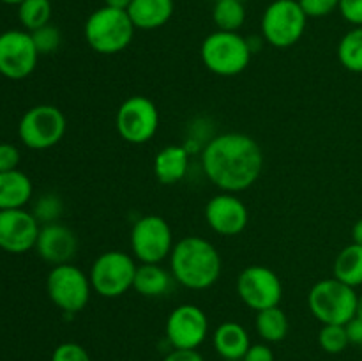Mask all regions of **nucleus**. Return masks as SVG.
Here are the masks:
<instances>
[{"label":"nucleus","instance_id":"obj_1","mask_svg":"<svg viewBox=\"0 0 362 361\" xmlns=\"http://www.w3.org/2000/svg\"><path fill=\"white\" fill-rule=\"evenodd\" d=\"M202 168L219 190L239 193L258 180L264 168V152L250 134L223 133L211 138L204 147Z\"/></svg>","mask_w":362,"mask_h":361},{"label":"nucleus","instance_id":"obj_2","mask_svg":"<svg viewBox=\"0 0 362 361\" xmlns=\"http://www.w3.org/2000/svg\"><path fill=\"white\" fill-rule=\"evenodd\" d=\"M168 258L173 280L186 289L205 290L214 285L221 275V255L204 237H182L173 244Z\"/></svg>","mask_w":362,"mask_h":361},{"label":"nucleus","instance_id":"obj_3","mask_svg":"<svg viewBox=\"0 0 362 361\" xmlns=\"http://www.w3.org/2000/svg\"><path fill=\"white\" fill-rule=\"evenodd\" d=\"M134 25L127 11L103 6L87 18L83 27L85 39L94 52L101 55H113L131 45Z\"/></svg>","mask_w":362,"mask_h":361},{"label":"nucleus","instance_id":"obj_4","mask_svg":"<svg viewBox=\"0 0 362 361\" xmlns=\"http://www.w3.org/2000/svg\"><path fill=\"white\" fill-rule=\"evenodd\" d=\"M359 294L338 278L320 280L308 294V306L322 324H349L357 315Z\"/></svg>","mask_w":362,"mask_h":361},{"label":"nucleus","instance_id":"obj_5","mask_svg":"<svg viewBox=\"0 0 362 361\" xmlns=\"http://www.w3.org/2000/svg\"><path fill=\"white\" fill-rule=\"evenodd\" d=\"M202 62L218 76H237L251 62V46L239 32L216 30L204 39L200 48Z\"/></svg>","mask_w":362,"mask_h":361},{"label":"nucleus","instance_id":"obj_6","mask_svg":"<svg viewBox=\"0 0 362 361\" xmlns=\"http://www.w3.org/2000/svg\"><path fill=\"white\" fill-rule=\"evenodd\" d=\"M262 38L276 48H290L300 41L308 25L299 0H274L262 16Z\"/></svg>","mask_w":362,"mask_h":361},{"label":"nucleus","instance_id":"obj_7","mask_svg":"<svg viewBox=\"0 0 362 361\" xmlns=\"http://www.w3.org/2000/svg\"><path fill=\"white\" fill-rule=\"evenodd\" d=\"M136 269L138 264L126 251H105L92 262L90 273H88L92 290L108 299L124 296L127 290L133 289Z\"/></svg>","mask_w":362,"mask_h":361},{"label":"nucleus","instance_id":"obj_8","mask_svg":"<svg viewBox=\"0 0 362 361\" xmlns=\"http://www.w3.org/2000/svg\"><path fill=\"white\" fill-rule=\"evenodd\" d=\"M46 292L52 303L64 314H78L90 301L92 283L88 275L69 264L53 265L46 278Z\"/></svg>","mask_w":362,"mask_h":361},{"label":"nucleus","instance_id":"obj_9","mask_svg":"<svg viewBox=\"0 0 362 361\" xmlns=\"http://www.w3.org/2000/svg\"><path fill=\"white\" fill-rule=\"evenodd\" d=\"M66 115L53 105L32 106L18 124L20 140L34 151H45L57 145L66 134Z\"/></svg>","mask_w":362,"mask_h":361},{"label":"nucleus","instance_id":"obj_10","mask_svg":"<svg viewBox=\"0 0 362 361\" xmlns=\"http://www.w3.org/2000/svg\"><path fill=\"white\" fill-rule=\"evenodd\" d=\"M173 250L172 227L163 216L147 214L131 229V251L140 264H161Z\"/></svg>","mask_w":362,"mask_h":361},{"label":"nucleus","instance_id":"obj_11","mask_svg":"<svg viewBox=\"0 0 362 361\" xmlns=\"http://www.w3.org/2000/svg\"><path fill=\"white\" fill-rule=\"evenodd\" d=\"M115 124L124 142L134 145L147 144L158 133V106L147 96H131L117 110Z\"/></svg>","mask_w":362,"mask_h":361},{"label":"nucleus","instance_id":"obj_12","mask_svg":"<svg viewBox=\"0 0 362 361\" xmlns=\"http://www.w3.org/2000/svg\"><path fill=\"white\" fill-rule=\"evenodd\" d=\"M237 294L247 308L262 311L279 306L283 297V283L267 265H247L237 278Z\"/></svg>","mask_w":362,"mask_h":361},{"label":"nucleus","instance_id":"obj_13","mask_svg":"<svg viewBox=\"0 0 362 361\" xmlns=\"http://www.w3.org/2000/svg\"><path fill=\"white\" fill-rule=\"evenodd\" d=\"M39 52L27 30H6L0 34V74L9 80H23L34 73Z\"/></svg>","mask_w":362,"mask_h":361},{"label":"nucleus","instance_id":"obj_14","mask_svg":"<svg viewBox=\"0 0 362 361\" xmlns=\"http://www.w3.org/2000/svg\"><path fill=\"white\" fill-rule=\"evenodd\" d=\"M165 331L173 349L197 350L209 335V319L197 304H180L166 319Z\"/></svg>","mask_w":362,"mask_h":361},{"label":"nucleus","instance_id":"obj_15","mask_svg":"<svg viewBox=\"0 0 362 361\" xmlns=\"http://www.w3.org/2000/svg\"><path fill=\"white\" fill-rule=\"evenodd\" d=\"M41 223L25 209L0 211V248L9 253H25L35 248Z\"/></svg>","mask_w":362,"mask_h":361},{"label":"nucleus","instance_id":"obj_16","mask_svg":"<svg viewBox=\"0 0 362 361\" xmlns=\"http://www.w3.org/2000/svg\"><path fill=\"white\" fill-rule=\"evenodd\" d=\"M205 222L216 234L225 237L239 236L250 222L246 204L235 193L216 195L205 205Z\"/></svg>","mask_w":362,"mask_h":361},{"label":"nucleus","instance_id":"obj_17","mask_svg":"<svg viewBox=\"0 0 362 361\" xmlns=\"http://www.w3.org/2000/svg\"><path fill=\"white\" fill-rule=\"evenodd\" d=\"M35 250L48 264H69L78 251V237L69 227L62 223H46L39 230Z\"/></svg>","mask_w":362,"mask_h":361},{"label":"nucleus","instance_id":"obj_18","mask_svg":"<svg viewBox=\"0 0 362 361\" xmlns=\"http://www.w3.org/2000/svg\"><path fill=\"white\" fill-rule=\"evenodd\" d=\"M175 11L173 0H133L127 7L134 28L140 30H156L170 21Z\"/></svg>","mask_w":362,"mask_h":361},{"label":"nucleus","instance_id":"obj_19","mask_svg":"<svg viewBox=\"0 0 362 361\" xmlns=\"http://www.w3.org/2000/svg\"><path fill=\"white\" fill-rule=\"evenodd\" d=\"M212 343L216 353L226 361H240L251 345L246 328L233 321L223 322L216 328Z\"/></svg>","mask_w":362,"mask_h":361},{"label":"nucleus","instance_id":"obj_20","mask_svg":"<svg viewBox=\"0 0 362 361\" xmlns=\"http://www.w3.org/2000/svg\"><path fill=\"white\" fill-rule=\"evenodd\" d=\"M189 168V152L184 145H166L154 158V176L161 184H177Z\"/></svg>","mask_w":362,"mask_h":361},{"label":"nucleus","instance_id":"obj_21","mask_svg":"<svg viewBox=\"0 0 362 361\" xmlns=\"http://www.w3.org/2000/svg\"><path fill=\"white\" fill-rule=\"evenodd\" d=\"M32 180L20 170L0 172V211L23 209L32 198Z\"/></svg>","mask_w":362,"mask_h":361},{"label":"nucleus","instance_id":"obj_22","mask_svg":"<svg viewBox=\"0 0 362 361\" xmlns=\"http://www.w3.org/2000/svg\"><path fill=\"white\" fill-rule=\"evenodd\" d=\"M173 276L159 264H140L134 275L133 289L144 297H161L172 289Z\"/></svg>","mask_w":362,"mask_h":361},{"label":"nucleus","instance_id":"obj_23","mask_svg":"<svg viewBox=\"0 0 362 361\" xmlns=\"http://www.w3.org/2000/svg\"><path fill=\"white\" fill-rule=\"evenodd\" d=\"M334 278L346 283L350 287L362 285V246L361 244H349L338 253L334 260Z\"/></svg>","mask_w":362,"mask_h":361},{"label":"nucleus","instance_id":"obj_24","mask_svg":"<svg viewBox=\"0 0 362 361\" xmlns=\"http://www.w3.org/2000/svg\"><path fill=\"white\" fill-rule=\"evenodd\" d=\"M257 333L267 343L281 342L288 335V317L279 306L257 311Z\"/></svg>","mask_w":362,"mask_h":361},{"label":"nucleus","instance_id":"obj_25","mask_svg":"<svg viewBox=\"0 0 362 361\" xmlns=\"http://www.w3.org/2000/svg\"><path fill=\"white\" fill-rule=\"evenodd\" d=\"M212 20L218 30L239 32L246 21V7L243 0H216L212 7Z\"/></svg>","mask_w":362,"mask_h":361},{"label":"nucleus","instance_id":"obj_26","mask_svg":"<svg viewBox=\"0 0 362 361\" xmlns=\"http://www.w3.org/2000/svg\"><path fill=\"white\" fill-rule=\"evenodd\" d=\"M338 59L350 73H362V27L346 32L338 45Z\"/></svg>","mask_w":362,"mask_h":361},{"label":"nucleus","instance_id":"obj_27","mask_svg":"<svg viewBox=\"0 0 362 361\" xmlns=\"http://www.w3.org/2000/svg\"><path fill=\"white\" fill-rule=\"evenodd\" d=\"M18 18L27 32L45 27L52 20V0H23L18 6Z\"/></svg>","mask_w":362,"mask_h":361},{"label":"nucleus","instance_id":"obj_28","mask_svg":"<svg viewBox=\"0 0 362 361\" xmlns=\"http://www.w3.org/2000/svg\"><path fill=\"white\" fill-rule=\"evenodd\" d=\"M318 345L327 354H339L350 345L349 333L341 324H322L318 331Z\"/></svg>","mask_w":362,"mask_h":361},{"label":"nucleus","instance_id":"obj_29","mask_svg":"<svg viewBox=\"0 0 362 361\" xmlns=\"http://www.w3.org/2000/svg\"><path fill=\"white\" fill-rule=\"evenodd\" d=\"M62 209H64V204L59 198V195L48 193L45 195V197L39 198L32 214L37 218L39 223L46 225V223L59 222L60 214H62Z\"/></svg>","mask_w":362,"mask_h":361},{"label":"nucleus","instance_id":"obj_30","mask_svg":"<svg viewBox=\"0 0 362 361\" xmlns=\"http://www.w3.org/2000/svg\"><path fill=\"white\" fill-rule=\"evenodd\" d=\"M30 34H32V39H34V45L35 48H37L39 55H48V53H53L60 46V41H62L60 30L52 23L45 25V27L30 32Z\"/></svg>","mask_w":362,"mask_h":361},{"label":"nucleus","instance_id":"obj_31","mask_svg":"<svg viewBox=\"0 0 362 361\" xmlns=\"http://www.w3.org/2000/svg\"><path fill=\"white\" fill-rule=\"evenodd\" d=\"M52 361H90L87 349L80 343L66 342L60 343L52 354Z\"/></svg>","mask_w":362,"mask_h":361},{"label":"nucleus","instance_id":"obj_32","mask_svg":"<svg viewBox=\"0 0 362 361\" xmlns=\"http://www.w3.org/2000/svg\"><path fill=\"white\" fill-rule=\"evenodd\" d=\"M299 4L308 18L329 16L339 7V0H299Z\"/></svg>","mask_w":362,"mask_h":361},{"label":"nucleus","instance_id":"obj_33","mask_svg":"<svg viewBox=\"0 0 362 361\" xmlns=\"http://www.w3.org/2000/svg\"><path fill=\"white\" fill-rule=\"evenodd\" d=\"M338 9L349 23L362 27V0H339Z\"/></svg>","mask_w":362,"mask_h":361},{"label":"nucleus","instance_id":"obj_34","mask_svg":"<svg viewBox=\"0 0 362 361\" xmlns=\"http://www.w3.org/2000/svg\"><path fill=\"white\" fill-rule=\"evenodd\" d=\"M20 151L13 144H0V172H11L20 165Z\"/></svg>","mask_w":362,"mask_h":361},{"label":"nucleus","instance_id":"obj_35","mask_svg":"<svg viewBox=\"0 0 362 361\" xmlns=\"http://www.w3.org/2000/svg\"><path fill=\"white\" fill-rule=\"evenodd\" d=\"M240 361H274V353L267 343H251Z\"/></svg>","mask_w":362,"mask_h":361},{"label":"nucleus","instance_id":"obj_36","mask_svg":"<svg viewBox=\"0 0 362 361\" xmlns=\"http://www.w3.org/2000/svg\"><path fill=\"white\" fill-rule=\"evenodd\" d=\"M163 361H205L198 350H184V349H173L168 353Z\"/></svg>","mask_w":362,"mask_h":361},{"label":"nucleus","instance_id":"obj_37","mask_svg":"<svg viewBox=\"0 0 362 361\" xmlns=\"http://www.w3.org/2000/svg\"><path fill=\"white\" fill-rule=\"evenodd\" d=\"M346 333H349V340L352 345H359L362 347V319L361 317H354L349 324H345Z\"/></svg>","mask_w":362,"mask_h":361},{"label":"nucleus","instance_id":"obj_38","mask_svg":"<svg viewBox=\"0 0 362 361\" xmlns=\"http://www.w3.org/2000/svg\"><path fill=\"white\" fill-rule=\"evenodd\" d=\"M352 243L361 244L362 246V218L357 219L352 227Z\"/></svg>","mask_w":362,"mask_h":361},{"label":"nucleus","instance_id":"obj_39","mask_svg":"<svg viewBox=\"0 0 362 361\" xmlns=\"http://www.w3.org/2000/svg\"><path fill=\"white\" fill-rule=\"evenodd\" d=\"M131 2H133V0H105V6L115 7V9L127 11V7L131 6Z\"/></svg>","mask_w":362,"mask_h":361},{"label":"nucleus","instance_id":"obj_40","mask_svg":"<svg viewBox=\"0 0 362 361\" xmlns=\"http://www.w3.org/2000/svg\"><path fill=\"white\" fill-rule=\"evenodd\" d=\"M357 317L362 319V294L359 296V303H357Z\"/></svg>","mask_w":362,"mask_h":361},{"label":"nucleus","instance_id":"obj_41","mask_svg":"<svg viewBox=\"0 0 362 361\" xmlns=\"http://www.w3.org/2000/svg\"><path fill=\"white\" fill-rule=\"evenodd\" d=\"M0 2H4V4H11V6H20V4L23 2V0H0Z\"/></svg>","mask_w":362,"mask_h":361},{"label":"nucleus","instance_id":"obj_42","mask_svg":"<svg viewBox=\"0 0 362 361\" xmlns=\"http://www.w3.org/2000/svg\"><path fill=\"white\" fill-rule=\"evenodd\" d=\"M223 361H226V360H223Z\"/></svg>","mask_w":362,"mask_h":361},{"label":"nucleus","instance_id":"obj_43","mask_svg":"<svg viewBox=\"0 0 362 361\" xmlns=\"http://www.w3.org/2000/svg\"><path fill=\"white\" fill-rule=\"evenodd\" d=\"M52 2H53V0H52Z\"/></svg>","mask_w":362,"mask_h":361}]
</instances>
